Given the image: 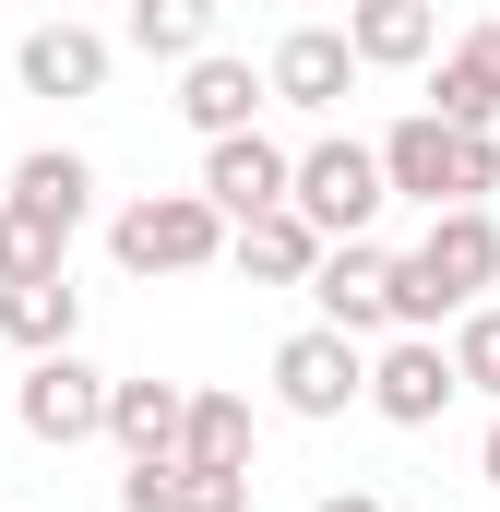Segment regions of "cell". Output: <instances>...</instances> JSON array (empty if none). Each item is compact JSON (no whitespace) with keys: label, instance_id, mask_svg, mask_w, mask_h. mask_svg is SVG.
<instances>
[{"label":"cell","instance_id":"obj_1","mask_svg":"<svg viewBox=\"0 0 500 512\" xmlns=\"http://www.w3.org/2000/svg\"><path fill=\"white\" fill-rule=\"evenodd\" d=\"M381 167H393V203H489L500 191V131H465L441 120V108H405V120L381 131Z\"/></svg>","mask_w":500,"mask_h":512},{"label":"cell","instance_id":"obj_2","mask_svg":"<svg viewBox=\"0 0 500 512\" xmlns=\"http://www.w3.org/2000/svg\"><path fill=\"white\" fill-rule=\"evenodd\" d=\"M227 215H215V191H143V203H120L108 215V262L120 274H203V262H227Z\"/></svg>","mask_w":500,"mask_h":512},{"label":"cell","instance_id":"obj_3","mask_svg":"<svg viewBox=\"0 0 500 512\" xmlns=\"http://www.w3.org/2000/svg\"><path fill=\"white\" fill-rule=\"evenodd\" d=\"M393 203V167H381V143L358 131H322L310 155H298V215L322 227V239H370V215Z\"/></svg>","mask_w":500,"mask_h":512},{"label":"cell","instance_id":"obj_4","mask_svg":"<svg viewBox=\"0 0 500 512\" xmlns=\"http://www.w3.org/2000/svg\"><path fill=\"white\" fill-rule=\"evenodd\" d=\"M108 370L96 358H24V382H12V417H24V441H48V453H72V441H108Z\"/></svg>","mask_w":500,"mask_h":512},{"label":"cell","instance_id":"obj_5","mask_svg":"<svg viewBox=\"0 0 500 512\" xmlns=\"http://www.w3.org/2000/svg\"><path fill=\"white\" fill-rule=\"evenodd\" d=\"M274 405H286V417H346V405H370V346L334 334V322L286 334V346H274Z\"/></svg>","mask_w":500,"mask_h":512},{"label":"cell","instance_id":"obj_6","mask_svg":"<svg viewBox=\"0 0 500 512\" xmlns=\"http://www.w3.org/2000/svg\"><path fill=\"white\" fill-rule=\"evenodd\" d=\"M274 108H298V120H334L346 96H358V36H346V12H322V24H298V36H274Z\"/></svg>","mask_w":500,"mask_h":512},{"label":"cell","instance_id":"obj_7","mask_svg":"<svg viewBox=\"0 0 500 512\" xmlns=\"http://www.w3.org/2000/svg\"><path fill=\"white\" fill-rule=\"evenodd\" d=\"M108 72H120V36L84 24V12H48V24L12 48V84H24V96H60V108H72V96H108Z\"/></svg>","mask_w":500,"mask_h":512},{"label":"cell","instance_id":"obj_8","mask_svg":"<svg viewBox=\"0 0 500 512\" xmlns=\"http://www.w3.org/2000/svg\"><path fill=\"white\" fill-rule=\"evenodd\" d=\"M453 393H465V370H453L441 334H381V346H370V417H393V429H441Z\"/></svg>","mask_w":500,"mask_h":512},{"label":"cell","instance_id":"obj_9","mask_svg":"<svg viewBox=\"0 0 500 512\" xmlns=\"http://www.w3.org/2000/svg\"><path fill=\"white\" fill-rule=\"evenodd\" d=\"M203 191H215L227 227H250V215L298 203V155H286L274 131H227V143H203Z\"/></svg>","mask_w":500,"mask_h":512},{"label":"cell","instance_id":"obj_10","mask_svg":"<svg viewBox=\"0 0 500 512\" xmlns=\"http://www.w3.org/2000/svg\"><path fill=\"white\" fill-rule=\"evenodd\" d=\"M310 310L334 322V334H393V251H370V239H334L322 251V274H310Z\"/></svg>","mask_w":500,"mask_h":512},{"label":"cell","instance_id":"obj_11","mask_svg":"<svg viewBox=\"0 0 500 512\" xmlns=\"http://www.w3.org/2000/svg\"><path fill=\"white\" fill-rule=\"evenodd\" d=\"M120 512H250V465L143 453V465H120Z\"/></svg>","mask_w":500,"mask_h":512},{"label":"cell","instance_id":"obj_12","mask_svg":"<svg viewBox=\"0 0 500 512\" xmlns=\"http://www.w3.org/2000/svg\"><path fill=\"white\" fill-rule=\"evenodd\" d=\"M262 96H274V72H250L239 48H203V60H179V120L203 131V143L262 131Z\"/></svg>","mask_w":500,"mask_h":512},{"label":"cell","instance_id":"obj_13","mask_svg":"<svg viewBox=\"0 0 500 512\" xmlns=\"http://www.w3.org/2000/svg\"><path fill=\"white\" fill-rule=\"evenodd\" d=\"M417 262L453 286V310H477V298L500 286V215H489V203H441L429 239H417Z\"/></svg>","mask_w":500,"mask_h":512},{"label":"cell","instance_id":"obj_14","mask_svg":"<svg viewBox=\"0 0 500 512\" xmlns=\"http://www.w3.org/2000/svg\"><path fill=\"white\" fill-rule=\"evenodd\" d=\"M322 251H334V239H322V227H310L298 203H274V215H250L239 239H227V262H239L250 286H310V274H322Z\"/></svg>","mask_w":500,"mask_h":512},{"label":"cell","instance_id":"obj_15","mask_svg":"<svg viewBox=\"0 0 500 512\" xmlns=\"http://www.w3.org/2000/svg\"><path fill=\"white\" fill-rule=\"evenodd\" d=\"M346 36H358L370 72H429L441 60V0H358Z\"/></svg>","mask_w":500,"mask_h":512},{"label":"cell","instance_id":"obj_16","mask_svg":"<svg viewBox=\"0 0 500 512\" xmlns=\"http://www.w3.org/2000/svg\"><path fill=\"white\" fill-rule=\"evenodd\" d=\"M0 203H24V215H48V227L72 239V227L96 215V167H84L72 143H36V155L12 167V191H0Z\"/></svg>","mask_w":500,"mask_h":512},{"label":"cell","instance_id":"obj_17","mask_svg":"<svg viewBox=\"0 0 500 512\" xmlns=\"http://www.w3.org/2000/svg\"><path fill=\"white\" fill-rule=\"evenodd\" d=\"M179 429H191V382H120L108 393V441H120V465H143V453H179Z\"/></svg>","mask_w":500,"mask_h":512},{"label":"cell","instance_id":"obj_18","mask_svg":"<svg viewBox=\"0 0 500 512\" xmlns=\"http://www.w3.org/2000/svg\"><path fill=\"white\" fill-rule=\"evenodd\" d=\"M0 334H12L24 358H60V346L84 334V286H72V274H36V286H0Z\"/></svg>","mask_w":500,"mask_h":512},{"label":"cell","instance_id":"obj_19","mask_svg":"<svg viewBox=\"0 0 500 512\" xmlns=\"http://www.w3.org/2000/svg\"><path fill=\"white\" fill-rule=\"evenodd\" d=\"M429 108L465 120V131H500V60H489V36H453V48L429 60Z\"/></svg>","mask_w":500,"mask_h":512},{"label":"cell","instance_id":"obj_20","mask_svg":"<svg viewBox=\"0 0 500 512\" xmlns=\"http://www.w3.org/2000/svg\"><path fill=\"white\" fill-rule=\"evenodd\" d=\"M215 24H227V0H120V36L143 60H203Z\"/></svg>","mask_w":500,"mask_h":512},{"label":"cell","instance_id":"obj_21","mask_svg":"<svg viewBox=\"0 0 500 512\" xmlns=\"http://www.w3.org/2000/svg\"><path fill=\"white\" fill-rule=\"evenodd\" d=\"M250 441H262L250 393H191V429H179V453H191V465H250Z\"/></svg>","mask_w":500,"mask_h":512},{"label":"cell","instance_id":"obj_22","mask_svg":"<svg viewBox=\"0 0 500 512\" xmlns=\"http://www.w3.org/2000/svg\"><path fill=\"white\" fill-rule=\"evenodd\" d=\"M36 274H72V239L24 203H0V286H36Z\"/></svg>","mask_w":500,"mask_h":512},{"label":"cell","instance_id":"obj_23","mask_svg":"<svg viewBox=\"0 0 500 512\" xmlns=\"http://www.w3.org/2000/svg\"><path fill=\"white\" fill-rule=\"evenodd\" d=\"M441 322H465V310H453V286H441L417 251H393V334H441Z\"/></svg>","mask_w":500,"mask_h":512},{"label":"cell","instance_id":"obj_24","mask_svg":"<svg viewBox=\"0 0 500 512\" xmlns=\"http://www.w3.org/2000/svg\"><path fill=\"white\" fill-rule=\"evenodd\" d=\"M453 370H465V393L500 405V298H477V310L453 322Z\"/></svg>","mask_w":500,"mask_h":512},{"label":"cell","instance_id":"obj_25","mask_svg":"<svg viewBox=\"0 0 500 512\" xmlns=\"http://www.w3.org/2000/svg\"><path fill=\"white\" fill-rule=\"evenodd\" d=\"M477 489H500V417H489V441H477Z\"/></svg>","mask_w":500,"mask_h":512},{"label":"cell","instance_id":"obj_26","mask_svg":"<svg viewBox=\"0 0 500 512\" xmlns=\"http://www.w3.org/2000/svg\"><path fill=\"white\" fill-rule=\"evenodd\" d=\"M322 512H393V501H370V489H334V501H322Z\"/></svg>","mask_w":500,"mask_h":512},{"label":"cell","instance_id":"obj_27","mask_svg":"<svg viewBox=\"0 0 500 512\" xmlns=\"http://www.w3.org/2000/svg\"><path fill=\"white\" fill-rule=\"evenodd\" d=\"M477 36H489V60H500V24H477Z\"/></svg>","mask_w":500,"mask_h":512},{"label":"cell","instance_id":"obj_28","mask_svg":"<svg viewBox=\"0 0 500 512\" xmlns=\"http://www.w3.org/2000/svg\"><path fill=\"white\" fill-rule=\"evenodd\" d=\"M322 12H358V0H322Z\"/></svg>","mask_w":500,"mask_h":512}]
</instances>
